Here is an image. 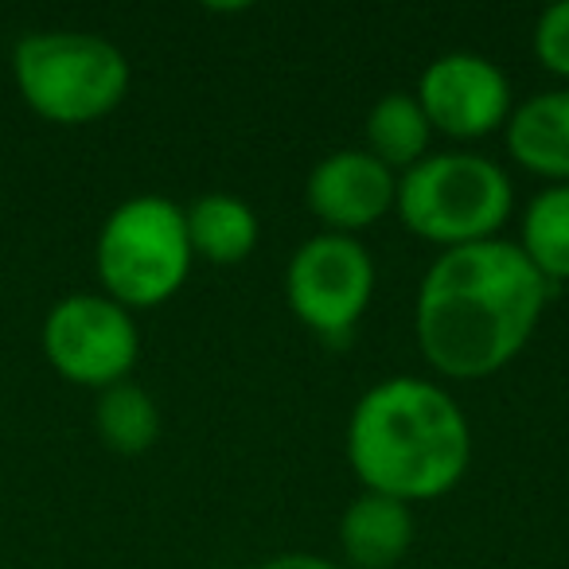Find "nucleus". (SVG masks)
<instances>
[{
    "label": "nucleus",
    "mask_w": 569,
    "mask_h": 569,
    "mask_svg": "<svg viewBox=\"0 0 569 569\" xmlns=\"http://www.w3.org/2000/svg\"><path fill=\"white\" fill-rule=\"evenodd\" d=\"M550 301V281L503 238L441 250L418 289L421 356L457 382L503 371L530 343Z\"/></svg>",
    "instance_id": "f257e3e1"
},
{
    "label": "nucleus",
    "mask_w": 569,
    "mask_h": 569,
    "mask_svg": "<svg viewBox=\"0 0 569 569\" xmlns=\"http://www.w3.org/2000/svg\"><path fill=\"white\" fill-rule=\"evenodd\" d=\"M472 460V429L445 387L398 375L371 387L348 421V465L367 491L421 503L452 491Z\"/></svg>",
    "instance_id": "f03ea898"
},
{
    "label": "nucleus",
    "mask_w": 569,
    "mask_h": 569,
    "mask_svg": "<svg viewBox=\"0 0 569 569\" xmlns=\"http://www.w3.org/2000/svg\"><path fill=\"white\" fill-rule=\"evenodd\" d=\"M12 79L36 118L51 126H90L129 94V59L94 32H36L12 51Z\"/></svg>",
    "instance_id": "7ed1b4c3"
},
{
    "label": "nucleus",
    "mask_w": 569,
    "mask_h": 569,
    "mask_svg": "<svg viewBox=\"0 0 569 569\" xmlns=\"http://www.w3.org/2000/svg\"><path fill=\"white\" fill-rule=\"evenodd\" d=\"M507 172L480 152H429L398 180L395 211L410 234L445 250L488 242L511 219Z\"/></svg>",
    "instance_id": "20e7f679"
},
{
    "label": "nucleus",
    "mask_w": 569,
    "mask_h": 569,
    "mask_svg": "<svg viewBox=\"0 0 569 569\" xmlns=\"http://www.w3.org/2000/svg\"><path fill=\"white\" fill-rule=\"evenodd\" d=\"M183 207L168 196H133L106 214L94 242V269L106 297L121 309H157L191 273Z\"/></svg>",
    "instance_id": "39448f33"
},
{
    "label": "nucleus",
    "mask_w": 569,
    "mask_h": 569,
    "mask_svg": "<svg viewBox=\"0 0 569 569\" xmlns=\"http://www.w3.org/2000/svg\"><path fill=\"white\" fill-rule=\"evenodd\" d=\"M375 297V261L367 246L351 234L320 230L284 269V301L309 332L340 343L356 332Z\"/></svg>",
    "instance_id": "423d86ee"
},
{
    "label": "nucleus",
    "mask_w": 569,
    "mask_h": 569,
    "mask_svg": "<svg viewBox=\"0 0 569 569\" xmlns=\"http://www.w3.org/2000/svg\"><path fill=\"white\" fill-rule=\"evenodd\" d=\"M43 356L59 379L106 390L129 379L141 356V332L129 309L106 293H71L43 317Z\"/></svg>",
    "instance_id": "0eeeda50"
},
{
    "label": "nucleus",
    "mask_w": 569,
    "mask_h": 569,
    "mask_svg": "<svg viewBox=\"0 0 569 569\" xmlns=\"http://www.w3.org/2000/svg\"><path fill=\"white\" fill-rule=\"evenodd\" d=\"M418 106L426 110L429 129L457 141H480L511 118V82L476 51H449L426 67L418 82Z\"/></svg>",
    "instance_id": "6e6552de"
},
{
    "label": "nucleus",
    "mask_w": 569,
    "mask_h": 569,
    "mask_svg": "<svg viewBox=\"0 0 569 569\" xmlns=\"http://www.w3.org/2000/svg\"><path fill=\"white\" fill-rule=\"evenodd\" d=\"M309 211L332 234H351L375 227L387 211H395L398 176L367 149H336L317 160L305 183Z\"/></svg>",
    "instance_id": "1a4fd4ad"
},
{
    "label": "nucleus",
    "mask_w": 569,
    "mask_h": 569,
    "mask_svg": "<svg viewBox=\"0 0 569 569\" xmlns=\"http://www.w3.org/2000/svg\"><path fill=\"white\" fill-rule=\"evenodd\" d=\"M503 137L515 164L550 183H569V90H542L519 102Z\"/></svg>",
    "instance_id": "9d476101"
},
{
    "label": "nucleus",
    "mask_w": 569,
    "mask_h": 569,
    "mask_svg": "<svg viewBox=\"0 0 569 569\" xmlns=\"http://www.w3.org/2000/svg\"><path fill=\"white\" fill-rule=\"evenodd\" d=\"M413 546V507L363 491L340 515V550L356 569H390Z\"/></svg>",
    "instance_id": "9b49d317"
},
{
    "label": "nucleus",
    "mask_w": 569,
    "mask_h": 569,
    "mask_svg": "<svg viewBox=\"0 0 569 569\" xmlns=\"http://www.w3.org/2000/svg\"><path fill=\"white\" fill-rule=\"evenodd\" d=\"M191 253L211 266H238L258 250L261 222L250 203L227 191H207L191 207H183Z\"/></svg>",
    "instance_id": "f8f14e48"
},
{
    "label": "nucleus",
    "mask_w": 569,
    "mask_h": 569,
    "mask_svg": "<svg viewBox=\"0 0 569 569\" xmlns=\"http://www.w3.org/2000/svg\"><path fill=\"white\" fill-rule=\"evenodd\" d=\"M429 118L418 106V98L406 90H390L367 113V152L395 172V168H413L421 157H429Z\"/></svg>",
    "instance_id": "ddd939ff"
},
{
    "label": "nucleus",
    "mask_w": 569,
    "mask_h": 569,
    "mask_svg": "<svg viewBox=\"0 0 569 569\" xmlns=\"http://www.w3.org/2000/svg\"><path fill=\"white\" fill-rule=\"evenodd\" d=\"M94 429L102 445L118 457H141L160 437V406L137 382H118V387L98 390Z\"/></svg>",
    "instance_id": "4468645a"
},
{
    "label": "nucleus",
    "mask_w": 569,
    "mask_h": 569,
    "mask_svg": "<svg viewBox=\"0 0 569 569\" xmlns=\"http://www.w3.org/2000/svg\"><path fill=\"white\" fill-rule=\"evenodd\" d=\"M546 281H569V183H550L527 203L515 242Z\"/></svg>",
    "instance_id": "2eb2a0df"
},
{
    "label": "nucleus",
    "mask_w": 569,
    "mask_h": 569,
    "mask_svg": "<svg viewBox=\"0 0 569 569\" xmlns=\"http://www.w3.org/2000/svg\"><path fill=\"white\" fill-rule=\"evenodd\" d=\"M535 59L558 79H569V0H558L535 24Z\"/></svg>",
    "instance_id": "dca6fc26"
},
{
    "label": "nucleus",
    "mask_w": 569,
    "mask_h": 569,
    "mask_svg": "<svg viewBox=\"0 0 569 569\" xmlns=\"http://www.w3.org/2000/svg\"><path fill=\"white\" fill-rule=\"evenodd\" d=\"M258 569H340V566H336V561H325L320 553H301V550H293V553H277V558L261 561Z\"/></svg>",
    "instance_id": "f3484780"
}]
</instances>
